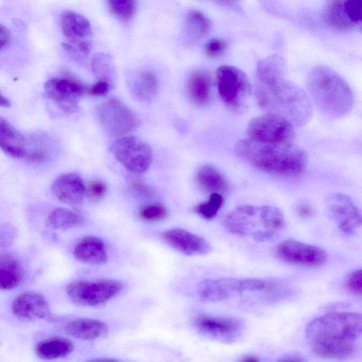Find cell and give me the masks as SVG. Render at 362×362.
<instances>
[{
    "label": "cell",
    "mask_w": 362,
    "mask_h": 362,
    "mask_svg": "<svg viewBox=\"0 0 362 362\" xmlns=\"http://www.w3.org/2000/svg\"><path fill=\"white\" fill-rule=\"evenodd\" d=\"M361 315L335 312L320 316L306 327L305 335L314 354L321 358L343 360L359 349Z\"/></svg>",
    "instance_id": "1"
},
{
    "label": "cell",
    "mask_w": 362,
    "mask_h": 362,
    "mask_svg": "<svg viewBox=\"0 0 362 362\" xmlns=\"http://www.w3.org/2000/svg\"><path fill=\"white\" fill-rule=\"evenodd\" d=\"M234 149L242 160L269 173L296 175L303 172L308 163L305 151L292 142H262L247 138L239 140Z\"/></svg>",
    "instance_id": "2"
},
{
    "label": "cell",
    "mask_w": 362,
    "mask_h": 362,
    "mask_svg": "<svg viewBox=\"0 0 362 362\" xmlns=\"http://www.w3.org/2000/svg\"><path fill=\"white\" fill-rule=\"evenodd\" d=\"M255 95L262 109L284 117L292 124L304 125L312 116V104L307 93L285 76L258 82Z\"/></svg>",
    "instance_id": "3"
},
{
    "label": "cell",
    "mask_w": 362,
    "mask_h": 362,
    "mask_svg": "<svg viewBox=\"0 0 362 362\" xmlns=\"http://www.w3.org/2000/svg\"><path fill=\"white\" fill-rule=\"evenodd\" d=\"M307 88L316 106L329 116H344L353 107L354 98L349 84L328 66L312 69L307 77Z\"/></svg>",
    "instance_id": "4"
},
{
    "label": "cell",
    "mask_w": 362,
    "mask_h": 362,
    "mask_svg": "<svg viewBox=\"0 0 362 362\" xmlns=\"http://www.w3.org/2000/svg\"><path fill=\"white\" fill-rule=\"evenodd\" d=\"M223 224L233 234L251 236L256 241L264 242L283 229L285 219L277 207L244 204L228 213Z\"/></svg>",
    "instance_id": "5"
},
{
    "label": "cell",
    "mask_w": 362,
    "mask_h": 362,
    "mask_svg": "<svg viewBox=\"0 0 362 362\" xmlns=\"http://www.w3.org/2000/svg\"><path fill=\"white\" fill-rule=\"evenodd\" d=\"M95 113L100 127L112 137L126 136L141 124L138 116L116 98H109L98 104Z\"/></svg>",
    "instance_id": "6"
},
{
    "label": "cell",
    "mask_w": 362,
    "mask_h": 362,
    "mask_svg": "<svg viewBox=\"0 0 362 362\" xmlns=\"http://www.w3.org/2000/svg\"><path fill=\"white\" fill-rule=\"evenodd\" d=\"M122 288V283L115 279L76 280L67 285L66 293L75 304L97 306L115 297Z\"/></svg>",
    "instance_id": "7"
},
{
    "label": "cell",
    "mask_w": 362,
    "mask_h": 362,
    "mask_svg": "<svg viewBox=\"0 0 362 362\" xmlns=\"http://www.w3.org/2000/svg\"><path fill=\"white\" fill-rule=\"evenodd\" d=\"M216 82L219 96L223 103L233 110L245 104L250 93V84L246 74L231 65H222L216 70Z\"/></svg>",
    "instance_id": "8"
},
{
    "label": "cell",
    "mask_w": 362,
    "mask_h": 362,
    "mask_svg": "<svg viewBox=\"0 0 362 362\" xmlns=\"http://www.w3.org/2000/svg\"><path fill=\"white\" fill-rule=\"evenodd\" d=\"M110 151L127 170L135 174L146 172L153 161L151 147L134 136L119 138L112 144Z\"/></svg>",
    "instance_id": "9"
},
{
    "label": "cell",
    "mask_w": 362,
    "mask_h": 362,
    "mask_svg": "<svg viewBox=\"0 0 362 362\" xmlns=\"http://www.w3.org/2000/svg\"><path fill=\"white\" fill-rule=\"evenodd\" d=\"M247 134L250 139L271 143L292 142L295 136L293 124L273 113L252 118L247 127Z\"/></svg>",
    "instance_id": "10"
},
{
    "label": "cell",
    "mask_w": 362,
    "mask_h": 362,
    "mask_svg": "<svg viewBox=\"0 0 362 362\" xmlns=\"http://www.w3.org/2000/svg\"><path fill=\"white\" fill-rule=\"evenodd\" d=\"M274 252L281 261L297 266L316 267L325 264L327 259L323 249L294 240L279 243Z\"/></svg>",
    "instance_id": "11"
},
{
    "label": "cell",
    "mask_w": 362,
    "mask_h": 362,
    "mask_svg": "<svg viewBox=\"0 0 362 362\" xmlns=\"http://www.w3.org/2000/svg\"><path fill=\"white\" fill-rule=\"evenodd\" d=\"M88 87L70 76L52 78L45 84L47 96L67 112L78 110L81 98L88 95Z\"/></svg>",
    "instance_id": "12"
},
{
    "label": "cell",
    "mask_w": 362,
    "mask_h": 362,
    "mask_svg": "<svg viewBox=\"0 0 362 362\" xmlns=\"http://www.w3.org/2000/svg\"><path fill=\"white\" fill-rule=\"evenodd\" d=\"M325 204L329 216L344 234H354L361 227V211L348 195L340 192L329 194Z\"/></svg>",
    "instance_id": "13"
},
{
    "label": "cell",
    "mask_w": 362,
    "mask_h": 362,
    "mask_svg": "<svg viewBox=\"0 0 362 362\" xmlns=\"http://www.w3.org/2000/svg\"><path fill=\"white\" fill-rule=\"evenodd\" d=\"M60 25L68 44L87 56L92 46V28L88 20L75 11H64L60 16Z\"/></svg>",
    "instance_id": "14"
},
{
    "label": "cell",
    "mask_w": 362,
    "mask_h": 362,
    "mask_svg": "<svg viewBox=\"0 0 362 362\" xmlns=\"http://www.w3.org/2000/svg\"><path fill=\"white\" fill-rule=\"evenodd\" d=\"M194 325L202 334L225 342L238 339L243 329L242 322L236 318L206 315H197Z\"/></svg>",
    "instance_id": "15"
},
{
    "label": "cell",
    "mask_w": 362,
    "mask_h": 362,
    "mask_svg": "<svg viewBox=\"0 0 362 362\" xmlns=\"http://www.w3.org/2000/svg\"><path fill=\"white\" fill-rule=\"evenodd\" d=\"M160 237L167 245L187 255H204L211 250V245L204 238L184 229L165 230Z\"/></svg>",
    "instance_id": "16"
},
{
    "label": "cell",
    "mask_w": 362,
    "mask_h": 362,
    "mask_svg": "<svg viewBox=\"0 0 362 362\" xmlns=\"http://www.w3.org/2000/svg\"><path fill=\"white\" fill-rule=\"evenodd\" d=\"M12 311L16 316L27 320H48L51 317L47 300L34 291L18 295L12 303Z\"/></svg>",
    "instance_id": "17"
},
{
    "label": "cell",
    "mask_w": 362,
    "mask_h": 362,
    "mask_svg": "<svg viewBox=\"0 0 362 362\" xmlns=\"http://www.w3.org/2000/svg\"><path fill=\"white\" fill-rule=\"evenodd\" d=\"M84 182L81 177L73 173L58 176L52 182L51 190L61 202L71 206L80 204L85 196Z\"/></svg>",
    "instance_id": "18"
},
{
    "label": "cell",
    "mask_w": 362,
    "mask_h": 362,
    "mask_svg": "<svg viewBox=\"0 0 362 362\" xmlns=\"http://www.w3.org/2000/svg\"><path fill=\"white\" fill-rule=\"evenodd\" d=\"M187 95L194 104L199 106L207 105L211 98V77L205 69L191 72L186 83Z\"/></svg>",
    "instance_id": "19"
},
{
    "label": "cell",
    "mask_w": 362,
    "mask_h": 362,
    "mask_svg": "<svg viewBox=\"0 0 362 362\" xmlns=\"http://www.w3.org/2000/svg\"><path fill=\"white\" fill-rule=\"evenodd\" d=\"M73 254L78 262L90 264H101L107 259L103 240L92 235L81 239L75 246Z\"/></svg>",
    "instance_id": "20"
},
{
    "label": "cell",
    "mask_w": 362,
    "mask_h": 362,
    "mask_svg": "<svg viewBox=\"0 0 362 362\" xmlns=\"http://www.w3.org/2000/svg\"><path fill=\"white\" fill-rule=\"evenodd\" d=\"M28 143L25 138L7 120L0 117V148L8 156L24 158Z\"/></svg>",
    "instance_id": "21"
},
{
    "label": "cell",
    "mask_w": 362,
    "mask_h": 362,
    "mask_svg": "<svg viewBox=\"0 0 362 362\" xmlns=\"http://www.w3.org/2000/svg\"><path fill=\"white\" fill-rule=\"evenodd\" d=\"M69 335L82 340H93L100 338L108 332V326L99 320L80 317L69 321L64 327Z\"/></svg>",
    "instance_id": "22"
},
{
    "label": "cell",
    "mask_w": 362,
    "mask_h": 362,
    "mask_svg": "<svg viewBox=\"0 0 362 362\" xmlns=\"http://www.w3.org/2000/svg\"><path fill=\"white\" fill-rule=\"evenodd\" d=\"M23 274L22 264L16 256L0 252V290H11L18 286Z\"/></svg>",
    "instance_id": "23"
},
{
    "label": "cell",
    "mask_w": 362,
    "mask_h": 362,
    "mask_svg": "<svg viewBox=\"0 0 362 362\" xmlns=\"http://www.w3.org/2000/svg\"><path fill=\"white\" fill-rule=\"evenodd\" d=\"M195 180L205 192L211 194L228 193L230 185L225 176L216 167L211 165L202 166L197 172Z\"/></svg>",
    "instance_id": "24"
},
{
    "label": "cell",
    "mask_w": 362,
    "mask_h": 362,
    "mask_svg": "<svg viewBox=\"0 0 362 362\" xmlns=\"http://www.w3.org/2000/svg\"><path fill=\"white\" fill-rule=\"evenodd\" d=\"M74 350V344L66 338L54 337L37 342L35 351L42 360H55L68 356Z\"/></svg>",
    "instance_id": "25"
},
{
    "label": "cell",
    "mask_w": 362,
    "mask_h": 362,
    "mask_svg": "<svg viewBox=\"0 0 362 362\" xmlns=\"http://www.w3.org/2000/svg\"><path fill=\"white\" fill-rule=\"evenodd\" d=\"M197 295L204 302H217L230 298L229 278L202 281L197 286Z\"/></svg>",
    "instance_id": "26"
},
{
    "label": "cell",
    "mask_w": 362,
    "mask_h": 362,
    "mask_svg": "<svg viewBox=\"0 0 362 362\" xmlns=\"http://www.w3.org/2000/svg\"><path fill=\"white\" fill-rule=\"evenodd\" d=\"M158 87L159 82L156 75L148 70L142 71L133 82V94L140 100L148 101L156 95Z\"/></svg>",
    "instance_id": "27"
},
{
    "label": "cell",
    "mask_w": 362,
    "mask_h": 362,
    "mask_svg": "<svg viewBox=\"0 0 362 362\" xmlns=\"http://www.w3.org/2000/svg\"><path fill=\"white\" fill-rule=\"evenodd\" d=\"M286 63L278 55H272L261 59L257 66L258 82H267L279 77L285 76Z\"/></svg>",
    "instance_id": "28"
},
{
    "label": "cell",
    "mask_w": 362,
    "mask_h": 362,
    "mask_svg": "<svg viewBox=\"0 0 362 362\" xmlns=\"http://www.w3.org/2000/svg\"><path fill=\"white\" fill-rule=\"evenodd\" d=\"M344 1H332L328 3L325 10V19L332 28L339 30H350L358 25L347 17L344 8Z\"/></svg>",
    "instance_id": "29"
},
{
    "label": "cell",
    "mask_w": 362,
    "mask_h": 362,
    "mask_svg": "<svg viewBox=\"0 0 362 362\" xmlns=\"http://www.w3.org/2000/svg\"><path fill=\"white\" fill-rule=\"evenodd\" d=\"M185 23L187 33L196 40L204 37L211 28L209 18L198 10L189 11L186 15Z\"/></svg>",
    "instance_id": "30"
},
{
    "label": "cell",
    "mask_w": 362,
    "mask_h": 362,
    "mask_svg": "<svg viewBox=\"0 0 362 362\" xmlns=\"http://www.w3.org/2000/svg\"><path fill=\"white\" fill-rule=\"evenodd\" d=\"M91 67L98 81L114 83L115 69L111 57L103 52H98L92 58Z\"/></svg>",
    "instance_id": "31"
},
{
    "label": "cell",
    "mask_w": 362,
    "mask_h": 362,
    "mask_svg": "<svg viewBox=\"0 0 362 362\" xmlns=\"http://www.w3.org/2000/svg\"><path fill=\"white\" fill-rule=\"evenodd\" d=\"M81 223V217L66 208H57L48 216L47 223L54 229H68Z\"/></svg>",
    "instance_id": "32"
},
{
    "label": "cell",
    "mask_w": 362,
    "mask_h": 362,
    "mask_svg": "<svg viewBox=\"0 0 362 362\" xmlns=\"http://www.w3.org/2000/svg\"><path fill=\"white\" fill-rule=\"evenodd\" d=\"M107 6L112 14L121 21L128 23L134 17L137 4L134 0H109Z\"/></svg>",
    "instance_id": "33"
},
{
    "label": "cell",
    "mask_w": 362,
    "mask_h": 362,
    "mask_svg": "<svg viewBox=\"0 0 362 362\" xmlns=\"http://www.w3.org/2000/svg\"><path fill=\"white\" fill-rule=\"evenodd\" d=\"M224 203V198L220 194H211L209 199L194 207V211L205 220L215 218Z\"/></svg>",
    "instance_id": "34"
},
{
    "label": "cell",
    "mask_w": 362,
    "mask_h": 362,
    "mask_svg": "<svg viewBox=\"0 0 362 362\" xmlns=\"http://www.w3.org/2000/svg\"><path fill=\"white\" fill-rule=\"evenodd\" d=\"M137 215L139 219L146 223L161 221L168 218L169 211L161 203H153L139 209Z\"/></svg>",
    "instance_id": "35"
},
{
    "label": "cell",
    "mask_w": 362,
    "mask_h": 362,
    "mask_svg": "<svg viewBox=\"0 0 362 362\" xmlns=\"http://www.w3.org/2000/svg\"><path fill=\"white\" fill-rule=\"evenodd\" d=\"M84 189L85 196L92 202L100 201L107 191L106 184L99 180H88L84 183Z\"/></svg>",
    "instance_id": "36"
},
{
    "label": "cell",
    "mask_w": 362,
    "mask_h": 362,
    "mask_svg": "<svg viewBox=\"0 0 362 362\" xmlns=\"http://www.w3.org/2000/svg\"><path fill=\"white\" fill-rule=\"evenodd\" d=\"M344 8L349 19L355 25L361 22V0L344 1Z\"/></svg>",
    "instance_id": "37"
},
{
    "label": "cell",
    "mask_w": 362,
    "mask_h": 362,
    "mask_svg": "<svg viewBox=\"0 0 362 362\" xmlns=\"http://www.w3.org/2000/svg\"><path fill=\"white\" fill-rule=\"evenodd\" d=\"M227 48V42L221 38L210 40L204 47L206 56L211 58L218 57L223 54Z\"/></svg>",
    "instance_id": "38"
},
{
    "label": "cell",
    "mask_w": 362,
    "mask_h": 362,
    "mask_svg": "<svg viewBox=\"0 0 362 362\" xmlns=\"http://www.w3.org/2000/svg\"><path fill=\"white\" fill-rule=\"evenodd\" d=\"M17 237L16 228L10 223L0 225V247H6L13 244Z\"/></svg>",
    "instance_id": "39"
},
{
    "label": "cell",
    "mask_w": 362,
    "mask_h": 362,
    "mask_svg": "<svg viewBox=\"0 0 362 362\" xmlns=\"http://www.w3.org/2000/svg\"><path fill=\"white\" fill-rule=\"evenodd\" d=\"M46 156V145L37 144L31 147L27 146V151L24 158L32 163H40L45 160Z\"/></svg>",
    "instance_id": "40"
},
{
    "label": "cell",
    "mask_w": 362,
    "mask_h": 362,
    "mask_svg": "<svg viewBox=\"0 0 362 362\" xmlns=\"http://www.w3.org/2000/svg\"><path fill=\"white\" fill-rule=\"evenodd\" d=\"M346 287L350 293L361 296L362 292V272L361 269L354 270L346 279Z\"/></svg>",
    "instance_id": "41"
},
{
    "label": "cell",
    "mask_w": 362,
    "mask_h": 362,
    "mask_svg": "<svg viewBox=\"0 0 362 362\" xmlns=\"http://www.w3.org/2000/svg\"><path fill=\"white\" fill-rule=\"evenodd\" d=\"M131 185L135 193L143 198H151L154 196L153 189L139 177H132Z\"/></svg>",
    "instance_id": "42"
},
{
    "label": "cell",
    "mask_w": 362,
    "mask_h": 362,
    "mask_svg": "<svg viewBox=\"0 0 362 362\" xmlns=\"http://www.w3.org/2000/svg\"><path fill=\"white\" fill-rule=\"evenodd\" d=\"M112 85L105 81H98L88 87V95L92 96H104L110 90Z\"/></svg>",
    "instance_id": "43"
},
{
    "label": "cell",
    "mask_w": 362,
    "mask_h": 362,
    "mask_svg": "<svg viewBox=\"0 0 362 362\" xmlns=\"http://www.w3.org/2000/svg\"><path fill=\"white\" fill-rule=\"evenodd\" d=\"M11 40V34L8 29L0 24V49L5 47Z\"/></svg>",
    "instance_id": "44"
},
{
    "label": "cell",
    "mask_w": 362,
    "mask_h": 362,
    "mask_svg": "<svg viewBox=\"0 0 362 362\" xmlns=\"http://www.w3.org/2000/svg\"><path fill=\"white\" fill-rule=\"evenodd\" d=\"M297 213L299 216L307 218L313 214V210L309 204L302 203L297 206Z\"/></svg>",
    "instance_id": "45"
},
{
    "label": "cell",
    "mask_w": 362,
    "mask_h": 362,
    "mask_svg": "<svg viewBox=\"0 0 362 362\" xmlns=\"http://www.w3.org/2000/svg\"><path fill=\"white\" fill-rule=\"evenodd\" d=\"M11 103L9 100L6 98L1 92H0V107H10Z\"/></svg>",
    "instance_id": "46"
},
{
    "label": "cell",
    "mask_w": 362,
    "mask_h": 362,
    "mask_svg": "<svg viewBox=\"0 0 362 362\" xmlns=\"http://www.w3.org/2000/svg\"><path fill=\"white\" fill-rule=\"evenodd\" d=\"M84 362H120V361L115 360V359H112V358H97L87 360Z\"/></svg>",
    "instance_id": "47"
},
{
    "label": "cell",
    "mask_w": 362,
    "mask_h": 362,
    "mask_svg": "<svg viewBox=\"0 0 362 362\" xmlns=\"http://www.w3.org/2000/svg\"><path fill=\"white\" fill-rule=\"evenodd\" d=\"M240 362H260V360L255 356H247L244 357Z\"/></svg>",
    "instance_id": "48"
},
{
    "label": "cell",
    "mask_w": 362,
    "mask_h": 362,
    "mask_svg": "<svg viewBox=\"0 0 362 362\" xmlns=\"http://www.w3.org/2000/svg\"><path fill=\"white\" fill-rule=\"evenodd\" d=\"M278 362H304L298 358H283L279 360Z\"/></svg>",
    "instance_id": "49"
}]
</instances>
